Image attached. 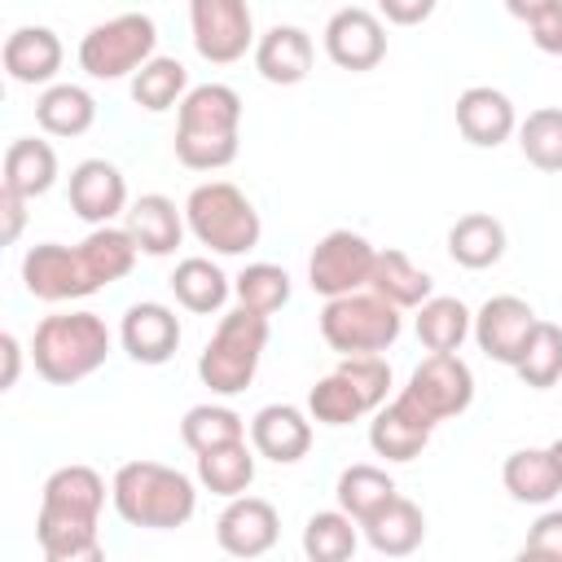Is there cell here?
I'll use <instances>...</instances> for the list:
<instances>
[{
  "label": "cell",
  "instance_id": "6da1fadb",
  "mask_svg": "<svg viewBox=\"0 0 562 562\" xmlns=\"http://www.w3.org/2000/svg\"><path fill=\"white\" fill-rule=\"evenodd\" d=\"M136 237L132 228H114V224H97L75 250L44 241L31 246L22 259V285L26 294L44 299V303H61V299H83L119 277L132 272L136 263Z\"/></svg>",
  "mask_w": 562,
  "mask_h": 562
},
{
  "label": "cell",
  "instance_id": "7a4b0ae2",
  "mask_svg": "<svg viewBox=\"0 0 562 562\" xmlns=\"http://www.w3.org/2000/svg\"><path fill=\"white\" fill-rule=\"evenodd\" d=\"M105 505V483L92 465H61L44 483L35 536L48 562H97V514Z\"/></svg>",
  "mask_w": 562,
  "mask_h": 562
},
{
  "label": "cell",
  "instance_id": "3957f363",
  "mask_svg": "<svg viewBox=\"0 0 562 562\" xmlns=\"http://www.w3.org/2000/svg\"><path fill=\"white\" fill-rule=\"evenodd\" d=\"M241 97L228 83H198L180 101L176 119V158L193 171H220L237 158Z\"/></svg>",
  "mask_w": 562,
  "mask_h": 562
},
{
  "label": "cell",
  "instance_id": "277c9868",
  "mask_svg": "<svg viewBox=\"0 0 562 562\" xmlns=\"http://www.w3.org/2000/svg\"><path fill=\"white\" fill-rule=\"evenodd\" d=\"M114 509L123 522L132 527H149V531H171V527H184L198 509V492H193V479L171 470V465H158V461H127L114 470Z\"/></svg>",
  "mask_w": 562,
  "mask_h": 562
},
{
  "label": "cell",
  "instance_id": "5b68a950",
  "mask_svg": "<svg viewBox=\"0 0 562 562\" xmlns=\"http://www.w3.org/2000/svg\"><path fill=\"white\" fill-rule=\"evenodd\" d=\"M110 356V329L97 312H57L35 325L31 338V360L35 373L53 386H70L101 369Z\"/></svg>",
  "mask_w": 562,
  "mask_h": 562
},
{
  "label": "cell",
  "instance_id": "8992f818",
  "mask_svg": "<svg viewBox=\"0 0 562 562\" xmlns=\"http://www.w3.org/2000/svg\"><path fill=\"white\" fill-rule=\"evenodd\" d=\"M263 347H268V316L250 312V307H237L211 334V342H206V351L198 360V378L215 395H237V391L250 386Z\"/></svg>",
  "mask_w": 562,
  "mask_h": 562
},
{
  "label": "cell",
  "instance_id": "52a82bcc",
  "mask_svg": "<svg viewBox=\"0 0 562 562\" xmlns=\"http://www.w3.org/2000/svg\"><path fill=\"white\" fill-rule=\"evenodd\" d=\"M189 228L202 246L220 250V255H246L259 241V211L250 206V198L228 184V180H211L198 184L184 202Z\"/></svg>",
  "mask_w": 562,
  "mask_h": 562
},
{
  "label": "cell",
  "instance_id": "ba28073f",
  "mask_svg": "<svg viewBox=\"0 0 562 562\" xmlns=\"http://www.w3.org/2000/svg\"><path fill=\"white\" fill-rule=\"evenodd\" d=\"M321 338L342 356H369L400 338V307L378 290H351L325 303Z\"/></svg>",
  "mask_w": 562,
  "mask_h": 562
},
{
  "label": "cell",
  "instance_id": "9c48e42d",
  "mask_svg": "<svg viewBox=\"0 0 562 562\" xmlns=\"http://www.w3.org/2000/svg\"><path fill=\"white\" fill-rule=\"evenodd\" d=\"M158 26L145 13H119L110 22H97L79 44V66L92 79H123L140 70L154 57Z\"/></svg>",
  "mask_w": 562,
  "mask_h": 562
},
{
  "label": "cell",
  "instance_id": "30bf717a",
  "mask_svg": "<svg viewBox=\"0 0 562 562\" xmlns=\"http://www.w3.org/2000/svg\"><path fill=\"white\" fill-rule=\"evenodd\" d=\"M400 395L430 426H439L443 417H457V413L470 408V400H474V373H470L465 360H457V351H430L413 369V378H408V386Z\"/></svg>",
  "mask_w": 562,
  "mask_h": 562
},
{
  "label": "cell",
  "instance_id": "8fae6325",
  "mask_svg": "<svg viewBox=\"0 0 562 562\" xmlns=\"http://www.w3.org/2000/svg\"><path fill=\"white\" fill-rule=\"evenodd\" d=\"M373 246L351 233V228H334L316 241L312 259H307V281L316 294L325 299H338V294H351L360 285H369V272H373Z\"/></svg>",
  "mask_w": 562,
  "mask_h": 562
},
{
  "label": "cell",
  "instance_id": "7c38bea8",
  "mask_svg": "<svg viewBox=\"0 0 562 562\" xmlns=\"http://www.w3.org/2000/svg\"><path fill=\"white\" fill-rule=\"evenodd\" d=\"M189 22H193V48L215 66L246 57V48L255 44V22L246 0H189Z\"/></svg>",
  "mask_w": 562,
  "mask_h": 562
},
{
  "label": "cell",
  "instance_id": "4fadbf2b",
  "mask_svg": "<svg viewBox=\"0 0 562 562\" xmlns=\"http://www.w3.org/2000/svg\"><path fill=\"white\" fill-rule=\"evenodd\" d=\"M325 53L342 70H373L386 57V31L369 9H338L325 26Z\"/></svg>",
  "mask_w": 562,
  "mask_h": 562
},
{
  "label": "cell",
  "instance_id": "5bb4252c",
  "mask_svg": "<svg viewBox=\"0 0 562 562\" xmlns=\"http://www.w3.org/2000/svg\"><path fill=\"white\" fill-rule=\"evenodd\" d=\"M277 509L259 496H228V509L215 522V540L233 558H259L277 544Z\"/></svg>",
  "mask_w": 562,
  "mask_h": 562
},
{
  "label": "cell",
  "instance_id": "9a60e30c",
  "mask_svg": "<svg viewBox=\"0 0 562 562\" xmlns=\"http://www.w3.org/2000/svg\"><path fill=\"white\" fill-rule=\"evenodd\" d=\"M531 325H536L531 303H522V299H514V294H496V299H487V303L479 307V316H474V338H479V347H483L492 360L514 364V360L522 356V342H527Z\"/></svg>",
  "mask_w": 562,
  "mask_h": 562
},
{
  "label": "cell",
  "instance_id": "2e32d148",
  "mask_svg": "<svg viewBox=\"0 0 562 562\" xmlns=\"http://www.w3.org/2000/svg\"><path fill=\"white\" fill-rule=\"evenodd\" d=\"M127 206V184L114 162L105 158H83L70 171V211L88 224H110Z\"/></svg>",
  "mask_w": 562,
  "mask_h": 562
},
{
  "label": "cell",
  "instance_id": "e0dca14e",
  "mask_svg": "<svg viewBox=\"0 0 562 562\" xmlns=\"http://www.w3.org/2000/svg\"><path fill=\"white\" fill-rule=\"evenodd\" d=\"M123 351L136 360V364H162L171 360V351L180 347V321L171 307L162 303H132L123 312Z\"/></svg>",
  "mask_w": 562,
  "mask_h": 562
},
{
  "label": "cell",
  "instance_id": "ac0fdd59",
  "mask_svg": "<svg viewBox=\"0 0 562 562\" xmlns=\"http://www.w3.org/2000/svg\"><path fill=\"white\" fill-rule=\"evenodd\" d=\"M457 127L470 145H483V149H496L501 140H509V132L518 127L514 119V105L505 92L479 83V88H465L457 97Z\"/></svg>",
  "mask_w": 562,
  "mask_h": 562
},
{
  "label": "cell",
  "instance_id": "d6986e66",
  "mask_svg": "<svg viewBox=\"0 0 562 562\" xmlns=\"http://www.w3.org/2000/svg\"><path fill=\"white\" fill-rule=\"evenodd\" d=\"M250 439H255L259 457H268L277 465H290L312 448V426L294 404H268V408L255 413Z\"/></svg>",
  "mask_w": 562,
  "mask_h": 562
},
{
  "label": "cell",
  "instance_id": "ffe728a7",
  "mask_svg": "<svg viewBox=\"0 0 562 562\" xmlns=\"http://www.w3.org/2000/svg\"><path fill=\"white\" fill-rule=\"evenodd\" d=\"M430 430H435V426H430L404 395H395V400L373 417L369 443H373V452L386 457V461H413V457L430 443Z\"/></svg>",
  "mask_w": 562,
  "mask_h": 562
},
{
  "label": "cell",
  "instance_id": "44dd1931",
  "mask_svg": "<svg viewBox=\"0 0 562 562\" xmlns=\"http://www.w3.org/2000/svg\"><path fill=\"white\" fill-rule=\"evenodd\" d=\"M255 66L268 83H303L312 70V35L299 26H272L255 44Z\"/></svg>",
  "mask_w": 562,
  "mask_h": 562
},
{
  "label": "cell",
  "instance_id": "7402d4cb",
  "mask_svg": "<svg viewBox=\"0 0 562 562\" xmlns=\"http://www.w3.org/2000/svg\"><path fill=\"white\" fill-rule=\"evenodd\" d=\"M61 66V40L48 26H18L4 40V70L18 83H48Z\"/></svg>",
  "mask_w": 562,
  "mask_h": 562
},
{
  "label": "cell",
  "instance_id": "603a6c76",
  "mask_svg": "<svg viewBox=\"0 0 562 562\" xmlns=\"http://www.w3.org/2000/svg\"><path fill=\"white\" fill-rule=\"evenodd\" d=\"M360 527H364L369 544H373L378 553H386V558H404V553H413V549L422 544V536H426V518H422V509H417L408 496H400V492H395L373 518H364Z\"/></svg>",
  "mask_w": 562,
  "mask_h": 562
},
{
  "label": "cell",
  "instance_id": "cb8c5ba5",
  "mask_svg": "<svg viewBox=\"0 0 562 562\" xmlns=\"http://www.w3.org/2000/svg\"><path fill=\"white\" fill-rule=\"evenodd\" d=\"M505 492L522 505H544L562 492V479H558V465L549 457V448H518L505 457Z\"/></svg>",
  "mask_w": 562,
  "mask_h": 562
},
{
  "label": "cell",
  "instance_id": "d4e9b609",
  "mask_svg": "<svg viewBox=\"0 0 562 562\" xmlns=\"http://www.w3.org/2000/svg\"><path fill=\"white\" fill-rule=\"evenodd\" d=\"M127 228H132V237H136V246L145 255H171L180 246V233H184L176 202L162 198V193L136 198L132 211H127Z\"/></svg>",
  "mask_w": 562,
  "mask_h": 562
},
{
  "label": "cell",
  "instance_id": "484cf974",
  "mask_svg": "<svg viewBox=\"0 0 562 562\" xmlns=\"http://www.w3.org/2000/svg\"><path fill=\"white\" fill-rule=\"evenodd\" d=\"M57 180V154L48 140H35V136H22L4 149V189H18L22 198H35V193H48Z\"/></svg>",
  "mask_w": 562,
  "mask_h": 562
},
{
  "label": "cell",
  "instance_id": "4316f807",
  "mask_svg": "<svg viewBox=\"0 0 562 562\" xmlns=\"http://www.w3.org/2000/svg\"><path fill=\"white\" fill-rule=\"evenodd\" d=\"M448 255H452L461 268H492V263L505 255V228H501V220H492V215H483V211L461 215V220L448 228Z\"/></svg>",
  "mask_w": 562,
  "mask_h": 562
},
{
  "label": "cell",
  "instance_id": "83f0119b",
  "mask_svg": "<svg viewBox=\"0 0 562 562\" xmlns=\"http://www.w3.org/2000/svg\"><path fill=\"white\" fill-rule=\"evenodd\" d=\"M369 290H378L395 307H422L430 299V277L404 250H378L373 272H369Z\"/></svg>",
  "mask_w": 562,
  "mask_h": 562
},
{
  "label": "cell",
  "instance_id": "f1b7e54d",
  "mask_svg": "<svg viewBox=\"0 0 562 562\" xmlns=\"http://www.w3.org/2000/svg\"><path fill=\"white\" fill-rule=\"evenodd\" d=\"M35 119L48 136H83L97 119V101L79 83H53L35 101Z\"/></svg>",
  "mask_w": 562,
  "mask_h": 562
},
{
  "label": "cell",
  "instance_id": "f546056e",
  "mask_svg": "<svg viewBox=\"0 0 562 562\" xmlns=\"http://www.w3.org/2000/svg\"><path fill=\"white\" fill-rule=\"evenodd\" d=\"M198 479L215 496H241L250 487V479H255V457H250L246 439L211 448V452H198Z\"/></svg>",
  "mask_w": 562,
  "mask_h": 562
},
{
  "label": "cell",
  "instance_id": "4dcf8cb0",
  "mask_svg": "<svg viewBox=\"0 0 562 562\" xmlns=\"http://www.w3.org/2000/svg\"><path fill=\"white\" fill-rule=\"evenodd\" d=\"M338 505H342V514H351L356 522H364V518H373L391 496H395V483H391V474L386 470H378V465H347L342 474H338Z\"/></svg>",
  "mask_w": 562,
  "mask_h": 562
},
{
  "label": "cell",
  "instance_id": "1f68e13d",
  "mask_svg": "<svg viewBox=\"0 0 562 562\" xmlns=\"http://www.w3.org/2000/svg\"><path fill=\"white\" fill-rule=\"evenodd\" d=\"M514 369L536 391L553 386L562 378V329L549 325V321H536L531 334H527V342H522V356L514 360Z\"/></svg>",
  "mask_w": 562,
  "mask_h": 562
},
{
  "label": "cell",
  "instance_id": "d6a6232c",
  "mask_svg": "<svg viewBox=\"0 0 562 562\" xmlns=\"http://www.w3.org/2000/svg\"><path fill=\"white\" fill-rule=\"evenodd\" d=\"M171 290L189 312H215L228 299V277L211 259H180L171 272Z\"/></svg>",
  "mask_w": 562,
  "mask_h": 562
},
{
  "label": "cell",
  "instance_id": "836d02e7",
  "mask_svg": "<svg viewBox=\"0 0 562 562\" xmlns=\"http://www.w3.org/2000/svg\"><path fill=\"white\" fill-rule=\"evenodd\" d=\"M470 329H474V325H470V312H465L461 299H448V294H443V299H426V303L417 307V338H422L430 351H457Z\"/></svg>",
  "mask_w": 562,
  "mask_h": 562
},
{
  "label": "cell",
  "instance_id": "e575fe53",
  "mask_svg": "<svg viewBox=\"0 0 562 562\" xmlns=\"http://www.w3.org/2000/svg\"><path fill=\"white\" fill-rule=\"evenodd\" d=\"M518 145L522 158L540 171H562V110L540 105L518 123Z\"/></svg>",
  "mask_w": 562,
  "mask_h": 562
},
{
  "label": "cell",
  "instance_id": "d590c367",
  "mask_svg": "<svg viewBox=\"0 0 562 562\" xmlns=\"http://www.w3.org/2000/svg\"><path fill=\"white\" fill-rule=\"evenodd\" d=\"M184 88H189V75H184V66L176 57H149L136 70V79H132L136 105H145L154 114L158 110H171L176 101H184Z\"/></svg>",
  "mask_w": 562,
  "mask_h": 562
},
{
  "label": "cell",
  "instance_id": "8d00e7d4",
  "mask_svg": "<svg viewBox=\"0 0 562 562\" xmlns=\"http://www.w3.org/2000/svg\"><path fill=\"white\" fill-rule=\"evenodd\" d=\"M180 435L193 452H211V448H224V443H237L246 439V422L233 413V408H220V404H198L184 413L180 422Z\"/></svg>",
  "mask_w": 562,
  "mask_h": 562
},
{
  "label": "cell",
  "instance_id": "74e56055",
  "mask_svg": "<svg viewBox=\"0 0 562 562\" xmlns=\"http://www.w3.org/2000/svg\"><path fill=\"white\" fill-rule=\"evenodd\" d=\"M303 553L312 562H342L356 553V527H351V514H312L307 527H303Z\"/></svg>",
  "mask_w": 562,
  "mask_h": 562
},
{
  "label": "cell",
  "instance_id": "f35d334b",
  "mask_svg": "<svg viewBox=\"0 0 562 562\" xmlns=\"http://www.w3.org/2000/svg\"><path fill=\"white\" fill-rule=\"evenodd\" d=\"M307 408H312V417L325 422V426H347V422H356L360 413H369V404L360 400V391H356L338 369L312 386Z\"/></svg>",
  "mask_w": 562,
  "mask_h": 562
},
{
  "label": "cell",
  "instance_id": "ab89813d",
  "mask_svg": "<svg viewBox=\"0 0 562 562\" xmlns=\"http://www.w3.org/2000/svg\"><path fill=\"white\" fill-rule=\"evenodd\" d=\"M233 290H237L241 307L263 312V316L290 303V277H285V268H277V263H250V268H241V277H237Z\"/></svg>",
  "mask_w": 562,
  "mask_h": 562
},
{
  "label": "cell",
  "instance_id": "60d3db41",
  "mask_svg": "<svg viewBox=\"0 0 562 562\" xmlns=\"http://www.w3.org/2000/svg\"><path fill=\"white\" fill-rule=\"evenodd\" d=\"M338 373L360 391V400L369 404V413L386 400V386H391V364L386 360H378V351H369V356H347L342 364H338Z\"/></svg>",
  "mask_w": 562,
  "mask_h": 562
},
{
  "label": "cell",
  "instance_id": "b9f144b4",
  "mask_svg": "<svg viewBox=\"0 0 562 562\" xmlns=\"http://www.w3.org/2000/svg\"><path fill=\"white\" fill-rule=\"evenodd\" d=\"M522 558H549L562 562V509H549L536 518V527L522 540Z\"/></svg>",
  "mask_w": 562,
  "mask_h": 562
},
{
  "label": "cell",
  "instance_id": "7bdbcfd3",
  "mask_svg": "<svg viewBox=\"0 0 562 562\" xmlns=\"http://www.w3.org/2000/svg\"><path fill=\"white\" fill-rule=\"evenodd\" d=\"M527 26H531V44H536L540 53H562V4L549 9V13H540V18L527 22Z\"/></svg>",
  "mask_w": 562,
  "mask_h": 562
},
{
  "label": "cell",
  "instance_id": "ee69618b",
  "mask_svg": "<svg viewBox=\"0 0 562 562\" xmlns=\"http://www.w3.org/2000/svg\"><path fill=\"white\" fill-rule=\"evenodd\" d=\"M378 9L395 22V26H417L435 13V0H378Z\"/></svg>",
  "mask_w": 562,
  "mask_h": 562
},
{
  "label": "cell",
  "instance_id": "f6af8a7d",
  "mask_svg": "<svg viewBox=\"0 0 562 562\" xmlns=\"http://www.w3.org/2000/svg\"><path fill=\"white\" fill-rule=\"evenodd\" d=\"M26 198L18 193V189H0V215H4V241H18V233H22V220H26Z\"/></svg>",
  "mask_w": 562,
  "mask_h": 562
},
{
  "label": "cell",
  "instance_id": "bcb514c9",
  "mask_svg": "<svg viewBox=\"0 0 562 562\" xmlns=\"http://www.w3.org/2000/svg\"><path fill=\"white\" fill-rule=\"evenodd\" d=\"M562 0H505V9L514 13V18H522V22H536L540 13H549V9H558Z\"/></svg>",
  "mask_w": 562,
  "mask_h": 562
},
{
  "label": "cell",
  "instance_id": "7dc6e473",
  "mask_svg": "<svg viewBox=\"0 0 562 562\" xmlns=\"http://www.w3.org/2000/svg\"><path fill=\"white\" fill-rule=\"evenodd\" d=\"M0 351H4V378H0V386H13L18 382V360H22L18 338L13 334H0Z\"/></svg>",
  "mask_w": 562,
  "mask_h": 562
},
{
  "label": "cell",
  "instance_id": "c3c4849f",
  "mask_svg": "<svg viewBox=\"0 0 562 562\" xmlns=\"http://www.w3.org/2000/svg\"><path fill=\"white\" fill-rule=\"evenodd\" d=\"M549 457H553V465H558V479H562V439H553V443H549Z\"/></svg>",
  "mask_w": 562,
  "mask_h": 562
}]
</instances>
